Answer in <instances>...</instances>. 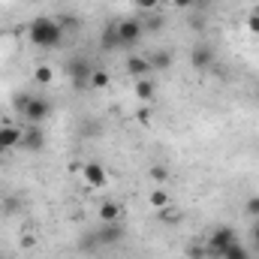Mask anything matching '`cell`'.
<instances>
[{"label": "cell", "mask_w": 259, "mask_h": 259, "mask_svg": "<svg viewBox=\"0 0 259 259\" xmlns=\"http://www.w3.org/2000/svg\"><path fill=\"white\" fill-rule=\"evenodd\" d=\"M27 39L36 49H58L61 39H64V24L55 21V18H49V15H36L27 24Z\"/></svg>", "instance_id": "obj_1"}, {"label": "cell", "mask_w": 259, "mask_h": 259, "mask_svg": "<svg viewBox=\"0 0 259 259\" xmlns=\"http://www.w3.org/2000/svg\"><path fill=\"white\" fill-rule=\"evenodd\" d=\"M235 241H238V235H235V229H232V226H217V229L211 232L208 244H205V247H208V256L220 259L223 253H226V247H232Z\"/></svg>", "instance_id": "obj_2"}, {"label": "cell", "mask_w": 259, "mask_h": 259, "mask_svg": "<svg viewBox=\"0 0 259 259\" xmlns=\"http://www.w3.org/2000/svg\"><path fill=\"white\" fill-rule=\"evenodd\" d=\"M115 30H118L121 49H130V46H136V42L142 39L145 24H142V21H136V18H124V21H118V24H115Z\"/></svg>", "instance_id": "obj_3"}, {"label": "cell", "mask_w": 259, "mask_h": 259, "mask_svg": "<svg viewBox=\"0 0 259 259\" xmlns=\"http://www.w3.org/2000/svg\"><path fill=\"white\" fill-rule=\"evenodd\" d=\"M97 238H100L103 247H115V244H121V241L127 238V232H124V226H121V220H118V223H103V226L97 229Z\"/></svg>", "instance_id": "obj_4"}, {"label": "cell", "mask_w": 259, "mask_h": 259, "mask_svg": "<svg viewBox=\"0 0 259 259\" xmlns=\"http://www.w3.org/2000/svg\"><path fill=\"white\" fill-rule=\"evenodd\" d=\"M49 112H52V106L42 100V97H30V103H27V109H24V118H27V124H42L46 118H49Z\"/></svg>", "instance_id": "obj_5"}, {"label": "cell", "mask_w": 259, "mask_h": 259, "mask_svg": "<svg viewBox=\"0 0 259 259\" xmlns=\"http://www.w3.org/2000/svg\"><path fill=\"white\" fill-rule=\"evenodd\" d=\"M21 133H24V130L9 127V124H3V127H0V157H3V154H9L12 148H18V145H21Z\"/></svg>", "instance_id": "obj_6"}, {"label": "cell", "mask_w": 259, "mask_h": 259, "mask_svg": "<svg viewBox=\"0 0 259 259\" xmlns=\"http://www.w3.org/2000/svg\"><path fill=\"white\" fill-rule=\"evenodd\" d=\"M81 178H84L91 187H106V181H109V175H106V169H103L100 163H84Z\"/></svg>", "instance_id": "obj_7"}, {"label": "cell", "mask_w": 259, "mask_h": 259, "mask_svg": "<svg viewBox=\"0 0 259 259\" xmlns=\"http://www.w3.org/2000/svg\"><path fill=\"white\" fill-rule=\"evenodd\" d=\"M21 145H24L27 151H33V154H36V151H42V145H46V136H42V130L36 127V124H30V127L21 133Z\"/></svg>", "instance_id": "obj_8"}, {"label": "cell", "mask_w": 259, "mask_h": 259, "mask_svg": "<svg viewBox=\"0 0 259 259\" xmlns=\"http://www.w3.org/2000/svg\"><path fill=\"white\" fill-rule=\"evenodd\" d=\"M190 64L196 69H208V66L214 64V49L211 46H196L193 52H190Z\"/></svg>", "instance_id": "obj_9"}, {"label": "cell", "mask_w": 259, "mask_h": 259, "mask_svg": "<svg viewBox=\"0 0 259 259\" xmlns=\"http://www.w3.org/2000/svg\"><path fill=\"white\" fill-rule=\"evenodd\" d=\"M136 97L142 100V103H151L154 97H157V81L154 78H136Z\"/></svg>", "instance_id": "obj_10"}, {"label": "cell", "mask_w": 259, "mask_h": 259, "mask_svg": "<svg viewBox=\"0 0 259 259\" xmlns=\"http://www.w3.org/2000/svg\"><path fill=\"white\" fill-rule=\"evenodd\" d=\"M78 250H81L84 256H94L97 250H103V244H100V238H97V229H94V232H84V235L78 238Z\"/></svg>", "instance_id": "obj_11"}, {"label": "cell", "mask_w": 259, "mask_h": 259, "mask_svg": "<svg viewBox=\"0 0 259 259\" xmlns=\"http://www.w3.org/2000/svg\"><path fill=\"white\" fill-rule=\"evenodd\" d=\"M127 72L133 75V78H145V75L151 72L148 58H127Z\"/></svg>", "instance_id": "obj_12"}, {"label": "cell", "mask_w": 259, "mask_h": 259, "mask_svg": "<svg viewBox=\"0 0 259 259\" xmlns=\"http://www.w3.org/2000/svg\"><path fill=\"white\" fill-rule=\"evenodd\" d=\"M118 217H121V205L118 202H103L100 205V220L103 223H118Z\"/></svg>", "instance_id": "obj_13"}, {"label": "cell", "mask_w": 259, "mask_h": 259, "mask_svg": "<svg viewBox=\"0 0 259 259\" xmlns=\"http://www.w3.org/2000/svg\"><path fill=\"white\" fill-rule=\"evenodd\" d=\"M103 49L106 52H115V49H121V39H118V30H115V24L112 27H106V33H103Z\"/></svg>", "instance_id": "obj_14"}, {"label": "cell", "mask_w": 259, "mask_h": 259, "mask_svg": "<svg viewBox=\"0 0 259 259\" xmlns=\"http://www.w3.org/2000/svg\"><path fill=\"white\" fill-rule=\"evenodd\" d=\"M88 81H91V88H94V91H103V88H109L112 75H109V72H103V69H97V72H91V75H88Z\"/></svg>", "instance_id": "obj_15"}, {"label": "cell", "mask_w": 259, "mask_h": 259, "mask_svg": "<svg viewBox=\"0 0 259 259\" xmlns=\"http://www.w3.org/2000/svg\"><path fill=\"white\" fill-rule=\"evenodd\" d=\"M148 64H151V72H154V69H166V66L172 64V55H169V52H157V55L148 58Z\"/></svg>", "instance_id": "obj_16"}, {"label": "cell", "mask_w": 259, "mask_h": 259, "mask_svg": "<svg viewBox=\"0 0 259 259\" xmlns=\"http://www.w3.org/2000/svg\"><path fill=\"white\" fill-rule=\"evenodd\" d=\"M220 259H250V253H247V247H241V244L235 241L232 247H226V253H223Z\"/></svg>", "instance_id": "obj_17"}, {"label": "cell", "mask_w": 259, "mask_h": 259, "mask_svg": "<svg viewBox=\"0 0 259 259\" xmlns=\"http://www.w3.org/2000/svg\"><path fill=\"white\" fill-rule=\"evenodd\" d=\"M52 78H55V72H52L49 66H36V69H33V81H39V84H49Z\"/></svg>", "instance_id": "obj_18"}, {"label": "cell", "mask_w": 259, "mask_h": 259, "mask_svg": "<svg viewBox=\"0 0 259 259\" xmlns=\"http://www.w3.org/2000/svg\"><path fill=\"white\" fill-rule=\"evenodd\" d=\"M151 205L154 208H166L169 205V193L166 190H151Z\"/></svg>", "instance_id": "obj_19"}, {"label": "cell", "mask_w": 259, "mask_h": 259, "mask_svg": "<svg viewBox=\"0 0 259 259\" xmlns=\"http://www.w3.org/2000/svg\"><path fill=\"white\" fill-rule=\"evenodd\" d=\"M151 178H154L157 184H163V181L169 178V169H166V166H151Z\"/></svg>", "instance_id": "obj_20"}, {"label": "cell", "mask_w": 259, "mask_h": 259, "mask_svg": "<svg viewBox=\"0 0 259 259\" xmlns=\"http://www.w3.org/2000/svg\"><path fill=\"white\" fill-rule=\"evenodd\" d=\"M136 9H142V12H157V9H160V0H136Z\"/></svg>", "instance_id": "obj_21"}, {"label": "cell", "mask_w": 259, "mask_h": 259, "mask_svg": "<svg viewBox=\"0 0 259 259\" xmlns=\"http://www.w3.org/2000/svg\"><path fill=\"white\" fill-rule=\"evenodd\" d=\"M244 211H247V217H256L259 220V196H250V199H247Z\"/></svg>", "instance_id": "obj_22"}, {"label": "cell", "mask_w": 259, "mask_h": 259, "mask_svg": "<svg viewBox=\"0 0 259 259\" xmlns=\"http://www.w3.org/2000/svg\"><path fill=\"white\" fill-rule=\"evenodd\" d=\"M247 30L259 36V6L253 9V12H250V15H247Z\"/></svg>", "instance_id": "obj_23"}, {"label": "cell", "mask_w": 259, "mask_h": 259, "mask_svg": "<svg viewBox=\"0 0 259 259\" xmlns=\"http://www.w3.org/2000/svg\"><path fill=\"white\" fill-rule=\"evenodd\" d=\"M27 103H30V94H18V97H15V109H18L21 115H24V109H27Z\"/></svg>", "instance_id": "obj_24"}, {"label": "cell", "mask_w": 259, "mask_h": 259, "mask_svg": "<svg viewBox=\"0 0 259 259\" xmlns=\"http://www.w3.org/2000/svg\"><path fill=\"white\" fill-rule=\"evenodd\" d=\"M190 259H208V247H190Z\"/></svg>", "instance_id": "obj_25"}, {"label": "cell", "mask_w": 259, "mask_h": 259, "mask_svg": "<svg viewBox=\"0 0 259 259\" xmlns=\"http://www.w3.org/2000/svg\"><path fill=\"white\" fill-rule=\"evenodd\" d=\"M172 3H175V6H178V9H187V6H190V3H193V0H172Z\"/></svg>", "instance_id": "obj_26"}, {"label": "cell", "mask_w": 259, "mask_h": 259, "mask_svg": "<svg viewBox=\"0 0 259 259\" xmlns=\"http://www.w3.org/2000/svg\"><path fill=\"white\" fill-rule=\"evenodd\" d=\"M253 241H256V244H259V220H256V223H253Z\"/></svg>", "instance_id": "obj_27"}, {"label": "cell", "mask_w": 259, "mask_h": 259, "mask_svg": "<svg viewBox=\"0 0 259 259\" xmlns=\"http://www.w3.org/2000/svg\"><path fill=\"white\" fill-rule=\"evenodd\" d=\"M0 259H9V256H0Z\"/></svg>", "instance_id": "obj_28"}]
</instances>
